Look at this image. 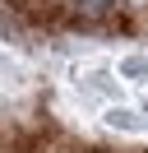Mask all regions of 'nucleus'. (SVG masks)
I'll list each match as a JSON object with an SVG mask.
<instances>
[{
    "mask_svg": "<svg viewBox=\"0 0 148 153\" xmlns=\"http://www.w3.org/2000/svg\"><path fill=\"white\" fill-rule=\"evenodd\" d=\"M79 10H83V14H107L111 0H79Z\"/></svg>",
    "mask_w": 148,
    "mask_h": 153,
    "instance_id": "obj_1",
    "label": "nucleus"
}]
</instances>
